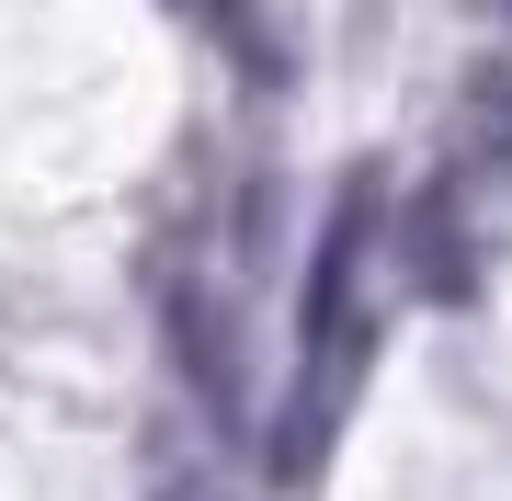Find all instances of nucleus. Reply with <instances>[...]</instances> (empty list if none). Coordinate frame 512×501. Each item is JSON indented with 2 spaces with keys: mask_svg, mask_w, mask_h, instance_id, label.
<instances>
[{
  "mask_svg": "<svg viewBox=\"0 0 512 501\" xmlns=\"http://www.w3.org/2000/svg\"><path fill=\"white\" fill-rule=\"evenodd\" d=\"M365 240H376V194L353 183L330 205V240H319V274H308V353H296V399H285V433H274V479H308L342 433V399L365 388V353H376V319L353 297L365 274Z\"/></svg>",
  "mask_w": 512,
  "mask_h": 501,
  "instance_id": "f257e3e1",
  "label": "nucleus"
},
{
  "mask_svg": "<svg viewBox=\"0 0 512 501\" xmlns=\"http://www.w3.org/2000/svg\"><path fill=\"white\" fill-rule=\"evenodd\" d=\"M171 365L194 376V399L217 410V422H239V342H228V308L205 297V285L171 297Z\"/></svg>",
  "mask_w": 512,
  "mask_h": 501,
  "instance_id": "f03ea898",
  "label": "nucleus"
},
{
  "mask_svg": "<svg viewBox=\"0 0 512 501\" xmlns=\"http://www.w3.org/2000/svg\"><path fill=\"white\" fill-rule=\"evenodd\" d=\"M478 126H490V149H512V69H478Z\"/></svg>",
  "mask_w": 512,
  "mask_h": 501,
  "instance_id": "7ed1b4c3",
  "label": "nucleus"
}]
</instances>
